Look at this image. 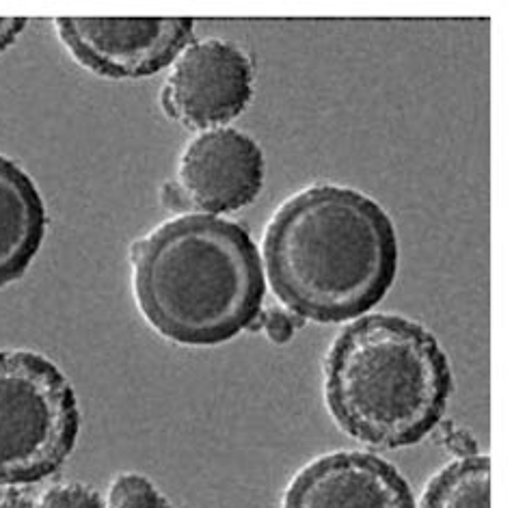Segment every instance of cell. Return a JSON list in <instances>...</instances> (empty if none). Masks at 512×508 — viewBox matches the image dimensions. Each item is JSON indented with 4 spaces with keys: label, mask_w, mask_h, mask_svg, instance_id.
Masks as SVG:
<instances>
[{
    "label": "cell",
    "mask_w": 512,
    "mask_h": 508,
    "mask_svg": "<svg viewBox=\"0 0 512 508\" xmlns=\"http://www.w3.org/2000/svg\"><path fill=\"white\" fill-rule=\"evenodd\" d=\"M260 258L266 282L292 314L353 323L392 288L400 247L374 199L340 184H312L275 210Z\"/></svg>",
    "instance_id": "6da1fadb"
},
{
    "label": "cell",
    "mask_w": 512,
    "mask_h": 508,
    "mask_svg": "<svg viewBox=\"0 0 512 508\" xmlns=\"http://www.w3.org/2000/svg\"><path fill=\"white\" fill-rule=\"evenodd\" d=\"M130 266L143 318L171 342L217 346L260 323L264 266L240 223L173 217L132 245Z\"/></svg>",
    "instance_id": "7a4b0ae2"
},
{
    "label": "cell",
    "mask_w": 512,
    "mask_h": 508,
    "mask_svg": "<svg viewBox=\"0 0 512 508\" xmlns=\"http://www.w3.org/2000/svg\"><path fill=\"white\" fill-rule=\"evenodd\" d=\"M452 370L426 327L396 314H366L335 338L325 362L333 420L374 448H407L433 433L448 409Z\"/></svg>",
    "instance_id": "3957f363"
},
{
    "label": "cell",
    "mask_w": 512,
    "mask_h": 508,
    "mask_svg": "<svg viewBox=\"0 0 512 508\" xmlns=\"http://www.w3.org/2000/svg\"><path fill=\"white\" fill-rule=\"evenodd\" d=\"M78 431L74 387L59 366L33 351H0V487L55 474Z\"/></svg>",
    "instance_id": "277c9868"
},
{
    "label": "cell",
    "mask_w": 512,
    "mask_h": 508,
    "mask_svg": "<svg viewBox=\"0 0 512 508\" xmlns=\"http://www.w3.org/2000/svg\"><path fill=\"white\" fill-rule=\"evenodd\" d=\"M264 186L258 141L236 128L197 132L184 145L160 202L182 215L217 217L249 206Z\"/></svg>",
    "instance_id": "5b68a950"
},
{
    "label": "cell",
    "mask_w": 512,
    "mask_h": 508,
    "mask_svg": "<svg viewBox=\"0 0 512 508\" xmlns=\"http://www.w3.org/2000/svg\"><path fill=\"white\" fill-rule=\"evenodd\" d=\"M253 98V61L225 39L188 44L169 65L160 106L169 119L193 132L225 128Z\"/></svg>",
    "instance_id": "8992f818"
},
{
    "label": "cell",
    "mask_w": 512,
    "mask_h": 508,
    "mask_svg": "<svg viewBox=\"0 0 512 508\" xmlns=\"http://www.w3.org/2000/svg\"><path fill=\"white\" fill-rule=\"evenodd\" d=\"M52 24L78 65L113 80L169 68L195 31L188 18H57Z\"/></svg>",
    "instance_id": "52a82bcc"
},
{
    "label": "cell",
    "mask_w": 512,
    "mask_h": 508,
    "mask_svg": "<svg viewBox=\"0 0 512 508\" xmlns=\"http://www.w3.org/2000/svg\"><path fill=\"white\" fill-rule=\"evenodd\" d=\"M281 508H415L407 480L370 452L338 450L307 463Z\"/></svg>",
    "instance_id": "ba28073f"
},
{
    "label": "cell",
    "mask_w": 512,
    "mask_h": 508,
    "mask_svg": "<svg viewBox=\"0 0 512 508\" xmlns=\"http://www.w3.org/2000/svg\"><path fill=\"white\" fill-rule=\"evenodd\" d=\"M42 193L18 163L0 154V288L29 271L46 236Z\"/></svg>",
    "instance_id": "9c48e42d"
},
{
    "label": "cell",
    "mask_w": 512,
    "mask_h": 508,
    "mask_svg": "<svg viewBox=\"0 0 512 508\" xmlns=\"http://www.w3.org/2000/svg\"><path fill=\"white\" fill-rule=\"evenodd\" d=\"M420 508H491V461L480 454L448 463L428 480Z\"/></svg>",
    "instance_id": "30bf717a"
},
{
    "label": "cell",
    "mask_w": 512,
    "mask_h": 508,
    "mask_svg": "<svg viewBox=\"0 0 512 508\" xmlns=\"http://www.w3.org/2000/svg\"><path fill=\"white\" fill-rule=\"evenodd\" d=\"M104 508H173V504L145 476L124 472L111 480Z\"/></svg>",
    "instance_id": "8fae6325"
},
{
    "label": "cell",
    "mask_w": 512,
    "mask_h": 508,
    "mask_svg": "<svg viewBox=\"0 0 512 508\" xmlns=\"http://www.w3.org/2000/svg\"><path fill=\"white\" fill-rule=\"evenodd\" d=\"M35 508H104V500L89 485L59 483L42 493Z\"/></svg>",
    "instance_id": "7c38bea8"
},
{
    "label": "cell",
    "mask_w": 512,
    "mask_h": 508,
    "mask_svg": "<svg viewBox=\"0 0 512 508\" xmlns=\"http://www.w3.org/2000/svg\"><path fill=\"white\" fill-rule=\"evenodd\" d=\"M264 329L271 336V340L286 342L292 336V320L281 312H271L264 320Z\"/></svg>",
    "instance_id": "4fadbf2b"
},
{
    "label": "cell",
    "mask_w": 512,
    "mask_h": 508,
    "mask_svg": "<svg viewBox=\"0 0 512 508\" xmlns=\"http://www.w3.org/2000/svg\"><path fill=\"white\" fill-rule=\"evenodd\" d=\"M24 18H0V52H5L24 31Z\"/></svg>",
    "instance_id": "5bb4252c"
},
{
    "label": "cell",
    "mask_w": 512,
    "mask_h": 508,
    "mask_svg": "<svg viewBox=\"0 0 512 508\" xmlns=\"http://www.w3.org/2000/svg\"><path fill=\"white\" fill-rule=\"evenodd\" d=\"M0 508H35V502L16 496V493H9V496L0 498Z\"/></svg>",
    "instance_id": "9a60e30c"
}]
</instances>
